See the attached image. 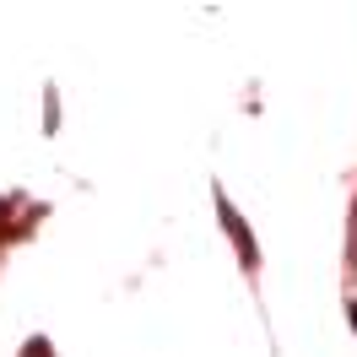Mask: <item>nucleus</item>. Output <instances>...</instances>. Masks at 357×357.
Segmentation results:
<instances>
[{
	"instance_id": "obj_3",
	"label": "nucleus",
	"mask_w": 357,
	"mask_h": 357,
	"mask_svg": "<svg viewBox=\"0 0 357 357\" xmlns=\"http://www.w3.org/2000/svg\"><path fill=\"white\" fill-rule=\"evenodd\" d=\"M352 325H357V303H352Z\"/></svg>"
},
{
	"instance_id": "obj_2",
	"label": "nucleus",
	"mask_w": 357,
	"mask_h": 357,
	"mask_svg": "<svg viewBox=\"0 0 357 357\" xmlns=\"http://www.w3.org/2000/svg\"><path fill=\"white\" fill-rule=\"evenodd\" d=\"M27 357H49V347H44V341H33V347H27Z\"/></svg>"
},
{
	"instance_id": "obj_1",
	"label": "nucleus",
	"mask_w": 357,
	"mask_h": 357,
	"mask_svg": "<svg viewBox=\"0 0 357 357\" xmlns=\"http://www.w3.org/2000/svg\"><path fill=\"white\" fill-rule=\"evenodd\" d=\"M222 222H227V233H233V238H238V249H244V260H255V244H249V233H244V222H238V217H233V206L222 201Z\"/></svg>"
}]
</instances>
